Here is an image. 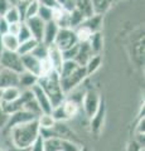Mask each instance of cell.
Returning a JSON list of instances; mask_svg holds the SVG:
<instances>
[{
  "instance_id": "cell-6",
  "label": "cell",
  "mask_w": 145,
  "mask_h": 151,
  "mask_svg": "<svg viewBox=\"0 0 145 151\" xmlns=\"http://www.w3.org/2000/svg\"><path fill=\"white\" fill-rule=\"evenodd\" d=\"M101 101H102V98L100 97V94L97 93L95 89H87V91H85L83 97L81 100V110L83 111V115H85L88 120L99 110Z\"/></svg>"
},
{
  "instance_id": "cell-22",
  "label": "cell",
  "mask_w": 145,
  "mask_h": 151,
  "mask_svg": "<svg viewBox=\"0 0 145 151\" xmlns=\"http://www.w3.org/2000/svg\"><path fill=\"white\" fill-rule=\"evenodd\" d=\"M115 0H91V5L93 9V13L104 15V14L111 8Z\"/></svg>"
},
{
  "instance_id": "cell-38",
  "label": "cell",
  "mask_w": 145,
  "mask_h": 151,
  "mask_svg": "<svg viewBox=\"0 0 145 151\" xmlns=\"http://www.w3.org/2000/svg\"><path fill=\"white\" fill-rule=\"evenodd\" d=\"M8 29H9V23L3 17H0V34H1V35L6 34Z\"/></svg>"
},
{
  "instance_id": "cell-15",
  "label": "cell",
  "mask_w": 145,
  "mask_h": 151,
  "mask_svg": "<svg viewBox=\"0 0 145 151\" xmlns=\"http://www.w3.org/2000/svg\"><path fill=\"white\" fill-rule=\"evenodd\" d=\"M58 30H59V28L54 22L45 23L44 30H43V37H42V43L47 47L53 44L56 40V37L58 34Z\"/></svg>"
},
{
  "instance_id": "cell-3",
  "label": "cell",
  "mask_w": 145,
  "mask_h": 151,
  "mask_svg": "<svg viewBox=\"0 0 145 151\" xmlns=\"http://www.w3.org/2000/svg\"><path fill=\"white\" fill-rule=\"evenodd\" d=\"M79 112H81V103L77 102L76 100H73V98L66 97L59 106L53 108L52 116L54 117L56 121L66 122L77 117Z\"/></svg>"
},
{
  "instance_id": "cell-39",
  "label": "cell",
  "mask_w": 145,
  "mask_h": 151,
  "mask_svg": "<svg viewBox=\"0 0 145 151\" xmlns=\"http://www.w3.org/2000/svg\"><path fill=\"white\" fill-rule=\"evenodd\" d=\"M5 151H29V149H19V147H15V146H13L10 144L9 145V147H8V150H5Z\"/></svg>"
},
{
  "instance_id": "cell-4",
  "label": "cell",
  "mask_w": 145,
  "mask_h": 151,
  "mask_svg": "<svg viewBox=\"0 0 145 151\" xmlns=\"http://www.w3.org/2000/svg\"><path fill=\"white\" fill-rule=\"evenodd\" d=\"M88 77L86 73V68L79 65V67L72 72L71 74H68L67 77L59 78L61 79V87H62L63 92L66 96H68L71 92H73L74 89H77L82 86V83L86 81V78Z\"/></svg>"
},
{
  "instance_id": "cell-29",
  "label": "cell",
  "mask_w": 145,
  "mask_h": 151,
  "mask_svg": "<svg viewBox=\"0 0 145 151\" xmlns=\"http://www.w3.org/2000/svg\"><path fill=\"white\" fill-rule=\"evenodd\" d=\"M32 55H34L37 59H39V60H43L47 58V54H48V47L44 45L42 42H39L38 44L35 45V48L32 50Z\"/></svg>"
},
{
  "instance_id": "cell-12",
  "label": "cell",
  "mask_w": 145,
  "mask_h": 151,
  "mask_svg": "<svg viewBox=\"0 0 145 151\" xmlns=\"http://www.w3.org/2000/svg\"><path fill=\"white\" fill-rule=\"evenodd\" d=\"M24 23H25V25L28 27V29L30 30L32 37H33L35 40L42 42V37H43V30H44L45 23L42 20V19H39L38 17L27 19Z\"/></svg>"
},
{
  "instance_id": "cell-41",
  "label": "cell",
  "mask_w": 145,
  "mask_h": 151,
  "mask_svg": "<svg viewBox=\"0 0 145 151\" xmlns=\"http://www.w3.org/2000/svg\"><path fill=\"white\" fill-rule=\"evenodd\" d=\"M20 1H25V3H30V1H33V0H20Z\"/></svg>"
},
{
  "instance_id": "cell-18",
  "label": "cell",
  "mask_w": 145,
  "mask_h": 151,
  "mask_svg": "<svg viewBox=\"0 0 145 151\" xmlns=\"http://www.w3.org/2000/svg\"><path fill=\"white\" fill-rule=\"evenodd\" d=\"M102 23H104V15H99V14H93L92 17L86 18L79 25L87 28L91 33H97L101 32Z\"/></svg>"
},
{
  "instance_id": "cell-28",
  "label": "cell",
  "mask_w": 145,
  "mask_h": 151,
  "mask_svg": "<svg viewBox=\"0 0 145 151\" xmlns=\"http://www.w3.org/2000/svg\"><path fill=\"white\" fill-rule=\"evenodd\" d=\"M3 18L5 19L9 24H14V23H20L22 22L20 15H19V12H18L17 6H10V8H9L8 12L4 14Z\"/></svg>"
},
{
  "instance_id": "cell-37",
  "label": "cell",
  "mask_w": 145,
  "mask_h": 151,
  "mask_svg": "<svg viewBox=\"0 0 145 151\" xmlns=\"http://www.w3.org/2000/svg\"><path fill=\"white\" fill-rule=\"evenodd\" d=\"M13 6L8 0H0V17H4V14L8 12V9Z\"/></svg>"
},
{
  "instance_id": "cell-43",
  "label": "cell",
  "mask_w": 145,
  "mask_h": 151,
  "mask_svg": "<svg viewBox=\"0 0 145 151\" xmlns=\"http://www.w3.org/2000/svg\"><path fill=\"white\" fill-rule=\"evenodd\" d=\"M3 69V67H1V64H0V70H1Z\"/></svg>"
},
{
  "instance_id": "cell-13",
  "label": "cell",
  "mask_w": 145,
  "mask_h": 151,
  "mask_svg": "<svg viewBox=\"0 0 145 151\" xmlns=\"http://www.w3.org/2000/svg\"><path fill=\"white\" fill-rule=\"evenodd\" d=\"M22 64H23V69H24L25 72H29L32 74H34L35 77H39L40 60L37 59L34 55H32V54L22 55Z\"/></svg>"
},
{
  "instance_id": "cell-24",
  "label": "cell",
  "mask_w": 145,
  "mask_h": 151,
  "mask_svg": "<svg viewBox=\"0 0 145 151\" xmlns=\"http://www.w3.org/2000/svg\"><path fill=\"white\" fill-rule=\"evenodd\" d=\"M37 122L40 130H50L56 125L54 117L52 116V113H42L40 116L37 117Z\"/></svg>"
},
{
  "instance_id": "cell-14",
  "label": "cell",
  "mask_w": 145,
  "mask_h": 151,
  "mask_svg": "<svg viewBox=\"0 0 145 151\" xmlns=\"http://www.w3.org/2000/svg\"><path fill=\"white\" fill-rule=\"evenodd\" d=\"M47 59H48L49 62H50V64H52L53 69L58 73V72H59V69H61V67H62L63 62H64L62 50L58 49L54 44L48 45V54H47Z\"/></svg>"
},
{
  "instance_id": "cell-5",
  "label": "cell",
  "mask_w": 145,
  "mask_h": 151,
  "mask_svg": "<svg viewBox=\"0 0 145 151\" xmlns=\"http://www.w3.org/2000/svg\"><path fill=\"white\" fill-rule=\"evenodd\" d=\"M83 145L77 141L50 137L44 140V151H81Z\"/></svg>"
},
{
  "instance_id": "cell-25",
  "label": "cell",
  "mask_w": 145,
  "mask_h": 151,
  "mask_svg": "<svg viewBox=\"0 0 145 151\" xmlns=\"http://www.w3.org/2000/svg\"><path fill=\"white\" fill-rule=\"evenodd\" d=\"M101 63H102V57H101V54H93L91 57L90 60H88V62L86 63V65H85L86 73H87L88 77L92 76L97 69L101 67Z\"/></svg>"
},
{
  "instance_id": "cell-21",
  "label": "cell",
  "mask_w": 145,
  "mask_h": 151,
  "mask_svg": "<svg viewBox=\"0 0 145 151\" xmlns=\"http://www.w3.org/2000/svg\"><path fill=\"white\" fill-rule=\"evenodd\" d=\"M88 45L92 50L93 54H101L102 48H104V37H102L101 32H97V33H93L91 35V38L88 39Z\"/></svg>"
},
{
  "instance_id": "cell-2",
  "label": "cell",
  "mask_w": 145,
  "mask_h": 151,
  "mask_svg": "<svg viewBox=\"0 0 145 151\" xmlns=\"http://www.w3.org/2000/svg\"><path fill=\"white\" fill-rule=\"evenodd\" d=\"M37 84L43 89L44 93L48 96L52 107H57L64 101L66 94H64L62 87H61V79L57 72H53L44 76V77H39Z\"/></svg>"
},
{
  "instance_id": "cell-17",
  "label": "cell",
  "mask_w": 145,
  "mask_h": 151,
  "mask_svg": "<svg viewBox=\"0 0 145 151\" xmlns=\"http://www.w3.org/2000/svg\"><path fill=\"white\" fill-rule=\"evenodd\" d=\"M18 76L19 74L3 68L0 70V91L8 87L18 86Z\"/></svg>"
},
{
  "instance_id": "cell-40",
  "label": "cell",
  "mask_w": 145,
  "mask_h": 151,
  "mask_svg": "<svg viewBox=\"0 0 145 151\" xmlns=\"http://www.w3.org/2000/svg\"><path fill=\"white\" fill-rule=\"evenodd\" d=\"M8 1H9V3H10V4H12V5H13V6H15V5H17V4H18V3H19V1H20V0H8Z\"/></svg>"
},
{
  "instance_id": "cell-44",
  "label": "cell",
  "mask_w": 145,
  "mask_h": 151,
  "mask_svg": "<svg viewBox=\"0 0 145 151\" xmlns=\"http://www.w3.org/2000/svg\"><path fill=\"white\" fill-rule=\"evenodd\" d=\"M0 151H5V150H4V149H0Z\"/></svg>"
},
{
  "instance_id": "cell-19",
  "label": "cell",
  "mask_w": 145,
  "mask_h": 151,
  "mask_svg": "<svg viewBox=\"0 0 145 151\" xmlns=\"http://www.w3.org/2000/svg\"><path fill=\"white\" fill-rule=\"evenodd\" d=\"M37 82H38V77H35L34 74H32L29 72H23L18 76V87L20 89H30L33 86H35Z\"/></svg>"
},
{
  "instance_id": "cell-26",
  "label": "cell",
  "mask_w": 145,
  "mask_h": 151,
  "mask_svg": "<svg viewBox=\"0 0 145 151\" xmlns=\"http://www.w3.org/2000/svg\"><path fill=\"white\" fill-rule=\"evenodd\" d=\"M76 10L82 14L83 18H90L93 14V9L91 5V0H77L76 1Z\"/></svg>"
},
{
  "instance_id": "cell-36",
  "label": "cell",
  "mask_w": 145,
  "mask_h": 151,
  "mask_svg": "<svg viewBox=\"0 0 145 151\" xmlns=\"http://www.w3.org/2000/svg\"><path fill=\"white\" fill-rule=\"evenodd\" d=\"M20 27H22V22L20 23H14V24H9V29H8V33L12 35H18V33L20 30Z\"/></svg>"
},
{
  "instance_id": "cell-33",
  "label": "cell",
  "mask_w": 145,
  "mask_h": 151,
  "mask_svg": "<svg viewBox=\"0 0 145 151\" xmlns=\"http://www.w3.org/2000/svg\"><path fill=\"white\" fill-rule=\"evenodd\" d=\"M29 151H44V139L40 136V134L34 142L30 145Z\"/></svg>"
},
{
  "instance_id": "cell-9",
  "label": "cell",
  "mask_w": 145,
  "mask_h": 151,
  "mask_svg": "<svg viewBox=\"0 0 145 151\" xmlns=\"http://www.w3.org/2000/svg\"><path fill=\"white\" fill-rule=\"evenodd\" d=\"M33 120H37V117L33 116L32 113H29L25 110H22V111H18L15 113H12V115L8 116V121H6V125L4 127L3 131H9L10 129L15 126H19V125H23V124H27L29 121H33Z\"/></svg>"
},
{
  "instance_id": "cell-7",
  "label": "cell",
  "mask_w": 145,
  "mask_h": 151,
  "mask_svg": "<svg viewBox=\"0 0 145 151\" xmlns=\"http://www.w3.org/2000/svg\"><path fill=\"white\" fill-rule=\"evenodd\" d=\"M53 44L57 47L58 49L64 52L74 45H77L78 40H77V37L74 34L73 29H69V28H59L58 34L56 37V40Z\"/></svg>"
},
{
  "instance_id": "cell-16",
  "label": "cell",
  "mask_w": 145,
  "mask_h": 151,
  "mask_svg": "<svg viewBox=\"0 0 145 151\" xmlns=\"http://www.w3.org/2000/svg\"><path fill=\"white\" fill-rule=\"evenodd\" d=\"M92 55H93V53H92L88 43H78V49H77L76 57H74V62H76L78 65L85 67L86 63L90 60V58Z\"/></svg>"
},
{
  "instance_id": "cell-42",
  "label": "cell",
  "mask_w": 145,
  "mask_h": 151,
  "mask_svg": "<svg viewBox=\"0 0 145 151\" xmlns=\"http://www.w3.org/2000/svg\"><path fill=\"white\" fill-rule=\"evenodd\" d=\"M81 151H88V150H87V149L85 147V146H83V147H82V150H81Z\"/></svg>"
},
{
  "instance_id": "cell-8",
  "label": "cell",
  "mask_w": 145,
  "mask_h": 151,
  "mask_svg": "<svg viewBox=\"0 0 145 151\" xmlns=\"http://www.w3.org/2000/svg\"><path fill=\"white\" fill-rule=\"evenodd\" d=\"M0 64L4 69L12 70V72L20 74L23 70V64H22V57L17 53V52H8L4 50L0 54Z\"/></svg>"
},
{
  "instance_id": "cell-27",
  "label": "cell",
  "mask_w": 145,
  "mask_h": 151,
  "mask_svg": "<svg viewBox=\"0 0 145 151\" xmlns=\"http://www.w3.org/2000/svg\"><path fill=\"white\" fill-rule=\"evenodd\" d=\"M38 43H39V42L35 40L34 38H32V39H29V40L23 42V43H19V47H18V49H17V53L19 54L20 57L25 55V54H30L32 50L35 48V45Z\"/></svg>"
},
{
  "instance_id": "cell-35",
  "label": "cell",
  "mask_w": 145,
  "mask_h": 151,
  "mask_svg": "<svg viewBox=\"0 0 145 151\" xmlns=\"http://www.w3.org/2000/svg\"><path fill=\"white\" fill-rule=\"evenodd\" d=\"M38 3H39V5L47 6V8H49V9H56V8H58L57 0H38Z\"/></svg>"
},
{
  "instance_id": "cell-11",
  "label": "cell",
  "mask_w": 145,
  "mask_h": 151,
  "mask_svg": "<svg viewBox=\"0 0 145 151\" xmlns=\"http://www.w3.org/2000/svg\"><path fill=\"white\" fill-rule=\"evenodd\" d=\"M105 117H106V106H105L104 100H102L100 103L99 110H97L95 115L90 119V130L92 134L100 135V132L102 131V127H104Z\"/></svg>"
},
{
  "instance_id": "cell-31",
  "label": "cell",
  "mask_w": 145,
  "mask_h": 151,
  "mask_svg": "<svg viewBox=\"0 0 145 151\" xmlns=\"http://www.w3.org/2000/svg\"><path fill=\"white\" fill-rule=\"evenodd\" d=\"M38 17L39 19H42L44 23L52 22V17H53V9H49L47 6H42L39 5V10H38Z\"/></svg>"
},
{
  "instance_id": "cell-45",
  "label": "cell",
  "mask_w": 145,
  "mask_h": 151,
  "mask_svg": "<svg viewBox=\"0 0 145 151\" xmlns=\"http://www.w3.org/2000/svg\"><path fill=\"white\" fill-rule=\"evenodd\" d=\"M143 151H144V150H143Z\"/></svg>"
},
{
  "instance_id": "cell-1",
  "label": "cell",
  "mask_w": 145,
  "mask_h": 151,
  "mask_svg": "<svg viewBox=\"0 0 145 151\" xmlns=\"http://www.w3.org/2000/svg\"><path fill=\"white\" fill-rule=\"evenodd\" d=\"M39 134H40V129L37 120L15 126L8 131L10 144L19 149H29L30 145L39 136Z\"/></svg>"
},
{
  "instance_id": "cell-34",
  "label": "cell",
  "mask_w": 145,
  "mask_h": 151,
  "mask_svg": "<svg viewBox=\"0 0 145 151\" xmlns=\"http://www.w3.org/2000/svg\"><path fill=\"white\" fill-rule=\"evenodd\" d=\"M143 150H144V146H141L139 142H136L135 140H131L128 144V146H126L125 151H143Z\"/></svg>"
},
{
  "instance_id": "cell-32",
  "label": "cell",
  "mask_w": 145,
  "mask_h": 151,
  "mask_svg": "<svg viewBox=\"0 0 145 151\" xmlns=\"http://www.w3.org/2000/svg\"><path fill=\"white\" fill-rule=\"evenodd\" d=\"M17 38H18V40H19V43H23V42L29 40V39H32V38H33V37H32L30 30L28 29V27L25 25V23H24V22H22L20 30H19V33H18Z\"/></svg>"
},
{
  "instance_id": "cell-10",
  "label": "cell",
  "mask_w": 145,
  "mask_h": 151,
  "mask_svg": "<svg viewBox=\"0 0 145 151\" xmlns=\"http://www.w3.org/2000/svg\"><path fill=\"white\" fill-rule=\"evenodd\" d=\"M30 92H32V96H33L34 101L37 102V105L39 106L42 113H52V111H53L52 103H50L48 96L44 93V91L38 86V84H35V86L32 87Z\"/></svg>"
},
{
  "instance_id": "cell-30",
  "label": "cell",
  "mask_w": 145,
  "mask_h": 151,
  "mask_svg": "<svg viewBox=\"0 0 145 151\" xmlns=\"http://www.w3.org/2000/svg\"><path fill=\"white\" fill-rule=\"evenodd\" d=\"M38 10H39V3L38 0H33V1L28 3L27 5V10H25V17H24V22L27 19L34 18L38 15Z\"/></svg>"
},
{
  "instance_id": "cell-20",
  "label": "cell",
  "mask_w": 145,
  "mask_h": 151,
  "mask_svg": "<svg viewBox=\"0 0 145 151\" xmlns=\"http://www.w3.org/2000/svg\"><path fill=\"white\" fill-rule=\"evenodd\" d=\"M22 92H23V89H20L18 86L4 88L1 91V103H9V102L15 101L17 98L20 97Z\"/></svg>"
},
{
  "instance_id": "cell-23",
  "label": "cell",
  "mask_w": 145,
  "mask_h": 151,
  "mask_svg": "<svg viewBox=\"0 0 145 151\" xmlns=\"http://www.w3.org/2000/svg\"><path fill=\"white\" fill-rule=\"evenodd\" d=\"M1 42H3L4 50H8V52H17L18 47H19V40H18V38L15 35L9 34V33L1 35Z\"/></svg>"
}]
</instances>
